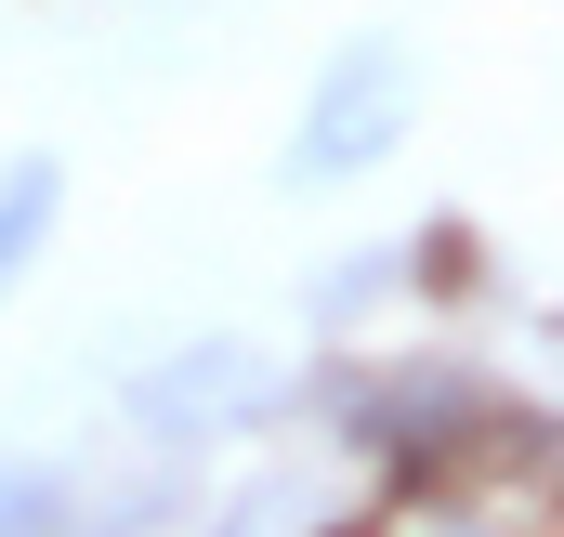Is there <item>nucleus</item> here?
<instances>
[{"mask_svg": "<svg viewBox=\"0 0 564 537\" xmlns=\"http://www.w3.org/2000/svg\"><path fill=\"white\" fill-rule=\"evenodd\" d=\"M408 119H421V53L394 40V26H355L315 79H302V119H289V157L276 184L289 197H328V184H368L394 144H408Z\"/></svg>", "mask_w": 564, "mask_h": 537, "instance_id": "nucleus-1", "label": "nucleus"}, {"mask_svg": "<svg viewBox=\"0 0 564 537\" xmlns=\"http://www.w3.org/2000/svg\"><path fill=\"white\" fill-rule=\"evenodd\" d=\"M132 432L158 459H210V446H237V432H276L302 381H289L263 341H171V354H144L132 368Z\"/></svg>", "mask_w": 564, "mask_h": 537, "instance_id": "nucleus-2", "label": "nucleus"}, {"mask_svg": "<svg viewBox=\"0 0 564 537\" xmlns=\"http://www.w3.org/2000/svg\"><path fill=\"white\" fill-rule=\"evenodd\" d=\"M53 223H66V157L53 144H26V157H0V302L40 275L53 250Z\"/></svg>", "mask_w": 564, "mask_h": 537, "instance_id": "nucleus-3", "label": "nucleus"}, {"mask_svg": "<svg viewBox=\"0 0 564 537\" xmlns=\"http://www.w3.org/2000/svg\"><path fill=\"white\" fill-rule=\"evenodd\" d=\"M328 525V485H315V459H276V472H250L237 498H210L197 537H315Z\"/></svg>", "mask_w": 564, "mask_h": 537, "instance_id": "nucleus-4", "label": "nucleus"}, {"mask_svg": "<svg viewBox=\"0 0 564 537\" xmlns=\"http://www.w3.org/2000/svg\"><path fill=\"white\" fill-rule=\"evenodd\" d=\"M93 485L66 459H0V537H79Z\"/></svg>", "mask_w": 564, "mask_h": 537, "instance_id": "nucleus-5", "label": "nucleus"}, {"mask_svg": "<svg viewBox=\"0 0 564 537\" xmlns=\"http://www.w3.org/2000/svg\"><path fill=\"white\" fill-rule=\"evenodd\" d=\"M381 302H408V237H381V250H355V263H328L302 315H315V328H368Z\"/></svg>", "mask_w": 564, "mask_h": 537, "instance_id": "nucleus-6", "label": "nucleus"}, {"mask_svg": "<svg viewBox=\"0 0 564 537\" xmlns=\"http://www.w3.org/2000/svg\"><path fill=\"white\" fill-rule=\"evenodd\" d=\"M459 537H512V525H459Z\"/></svg>", "mask_w": 564, "mask_h": 537, "instance_id": "nucleus-7", "label": "nucleus"}]
</instances>
